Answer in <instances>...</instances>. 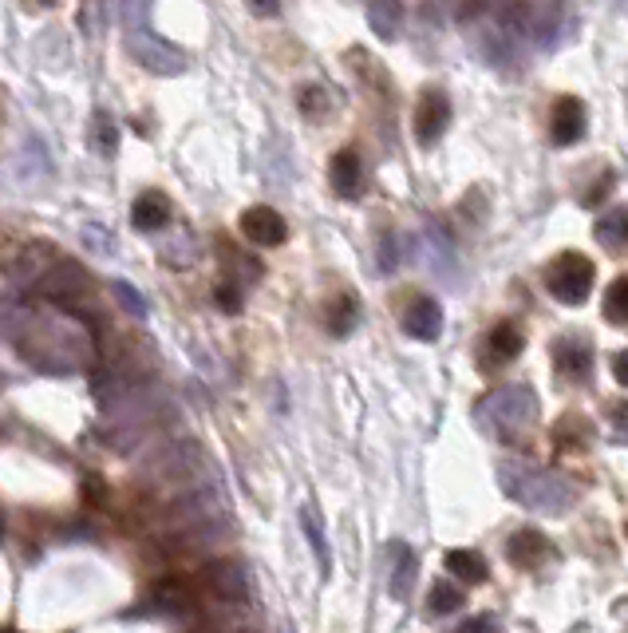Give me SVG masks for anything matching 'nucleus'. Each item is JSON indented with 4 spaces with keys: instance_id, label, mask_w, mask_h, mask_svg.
I'll use <instances>...</instances> for the list:
<instances>
[{
    "instance_id": "nucleus-1",
    "label": "nucleus",
    "mask_w": 628,
    "mask_h": 633,
    "mask_svg": "<svg viewBox=\"0 0 628 633\" xmlns=\"http://www.w3.org/2000/svg\"><path fill=\"white\" fill-rule=\"evenodd\" d=\"M499 483L510 499L538 514H569L577 507V487L557 471L530 459H499Z\"/></svg>"
},
{
    "instance_id": "nucleus-2",
    "label": "nucleus",
    "mask_w": 628,
    "mask_h": 633,
    "mask_svg": "<svg viewBox=\"0 0 628 633\" xmlns=\"http://www.w3.org/2000/svg\"><path fill=\"white\" fill-rule=\"evenodd\" d=\"M475 420L482 432H490L494 439H514L522 432H530L533 420H538V396L526 388V384H506V388H494L475 405Z\"/></svg>"
},
{
    "instance_id": "nucleus-3",
    "label": "nucleus",
    "mask_w": 628,
    "mask_h": 633,
    "mask_svg": "<svg viewBox=\"0 0 628 633\" xmlns=\"http://www.w3.org/2000/svg\"><path fill=\"white\" fill-rule=\"evenodd\" d=\"M40 294L55 306H64L72 316H79L84 325H96V289H91V277H87L84 265L76 262H55L52 270L40 277Z\"/></svg>"
},
{
    "instance_id": "nucleus-4",
    "label": "nucleus",
    "mask_w": 628,
    "mask_h": 633,
    "mask_svg": "<svg viewBox=\"0 0 628 633\" xmlns=\"http://www.w3.org/2000/svg\"><path fill=\"white\" fill-rule=\"evenodd\" d=\"M593 262H589L586 253H562L557 262L545 270V285H550V294L562 301V306H581L589 297V289H593Z\"/></svg>"
},
{
    "instance_id": "nucleus-5",
    "label": "nucleus",
    "mask_w": 628,
    "mask_h": 633,
    "mask_svg": "<svg viewBox=\"0 0 628 633\" xmlns=\"http://www.w3.org/2000/svg\"><path fill=\"white\" fill-rule=\"evenodd\" d=\"M127 52L135 55V64L154 72V76H183L186 72V55L174 45H166V40H159L151 33V24L147 28H127Z\"/></svg>"
},
{
    "instance_id": "nucleus-6",
    "label": "nucleus",
    "mask_w": 628,
    "mask_h": 633,
    "mask_svg": "<svg viewBox=\"0 0 628 633\" xmlns=\"http://www.w3.org/2000/svg\"><path fill=\"white\" fill-rule=\"evenodd\" d=\"M202 579H206L210 594H214L217 601H226V606H246V598H250L246 570H241V562H234V558H214Z\"/></svg>"
},
{
    "instance_id": "nucleus-7",
    "label": "nucleus",
    "mask_w": 628,
    "mask_h": 633,
    "mask_svg": "<svg viewBox=\"0 0 628 633\" xmlns=\"http://www.w3.org/2000/svg\"><path fill=\"white\" fill-rule=\"evenodd\" d=\"M447 127H451V99L443 91H427L415 108V139L423 147H431V142L443 139Z\"/></svg>"
},
{
    "instance_id": "nucleus-8",
    "label": "nucleus",
    "mask_w": 628,
    "mask_h": 633,
    "mask_svg": "<svg viewBox=\"0 0 628 633\" xmlns=\"http://www.w3.org/2000/svg\"><path fill=\"white\" fill-rule=\"evenodd\" d=\"M241 234L253 241V246H281L285 238H289V226H285V219L277 214L273 207H250L246 214H241Z\"/></svg>"
},
{
    "instance_id": "nucleus-9",
    "label": "nucleus",
    "mask_w": 628,
    "mask_h": 633,
    "mask_svg": "<svg viewBox=\"0 0 628 633\" xmlns=\"http://www.w3.org/2000/svg\"><path fill=\"white\" fill-rule=\"evenodd\" d=\"M586 103L577 96H565L553 103V115H550V135L557 147H574L581 135H586Z\"/></svg>"
},
{
    "instance_id": "nucleus-10",
    "label": "nucleus",
    "mask_w": 628,
    "mask_h": 633,
    "mask_svg": "<svg viewBox=\"0 0 628 633\" xmlns=\"http://www.w3.org/2000/svg\"><path fill=\"white\" fill-rule=\"evenodd\" d=\"M403 328L415 340H439V333H443V306L435 297H415L412 306L403 309Z\"/></svg>"
},
{
    "instance_id": "nucleus-11",
    "label": "nucleus",
    "mask_w": 628,
    "mask_h": 633,
    "mask_svg": "<svg viewBox=\"0 0 628 633\" xmlns=\"http://www.w3.org/2000/svg\"><path fill=\"white\" fill-rule=\"evenodd\" d=\"M506 555L518 570H533L550 558V538L542 531H514L506 543Z\"/></svg>"
},
{
    "instance_id": "nucleus-12",
    "label": "nucleus",
    "mask_w": 628,
    "mask_h": 633,
    "mask_svg": "<svg viewBox=\"0 0 628 633\" xmlns=\"http://www.w3.org/2000/svg\"><path fill=\"white\" fill-rule=\"evenodd\" d=\"M553 364H557V372L569 376V381H586L589 372H593V349H589L586 340L565 337L553 345Z\"/></svg>"
},
{
    "instance_id": "nucleus-13",
    "label": "nucleus",
    "mask_w": 628,
    "mask_h": 633,
    "mask_svg": "<svg viewBox=\"0 0 628 633\" xmlns=\"http://www.w3.org/2000/svg\"><path fill=\"white\" fill-rule=\"evenodd\" d=\"M171 222V202H166L159 190H147V195L135 198V207H130V226L142 229V234H154V229H163Z\"/></svg>"
},
{
    "instance_id": "nucleus-14",
    "label": "nucleus",
    "mask_w": 628,
    "mask_h": 633,
    "mask_svg": "<svg viewBox=\"0 0 628 633\" xmlns=\"http://www.w3.org/2000/svg\"><path fill=\"white\" fill-rule=\"evenodd\" d=\"M328 178H332V190L340 198H356L360 186H364V166H360L356 151H340L332 154V166H328Z\"/></svg>"
},
{
    "instance_id": "nucleus-15",
    "label": "nucleus",
    "mask_w": 628,
    "mask_h": 633,
    "mask_svg": "<svg viewBox=\"0 0 628 633\" xmlns=\"http://www.w3.org/2000/svg\"><path fill=\"white\" fill-rule=\"evenodd\" d=\"M522 333H518V325H510V321H502V325H494L487 333V364H510L514 357H522Z\"/></svg>"
},
{
    "instance_id": "nucleus-16",
    "label": "nucleus",
    "mask_w": 628,
    "mask_h": 633,
    "mask_svg": "<svg viewBox=\"0 0 628 633\" xmlns=\"http://www.w3.org/2000/svg\"><path fill=\"white\" fill-rule=\"evenodd\" d=\"M368 24L379 40H395L403 28V4L400 0H368Z\"/></svg>"
},
{
    "instance_id": "nucleus-17",
    "label": "nucleus",
    "mask_w": 628,
    "mask_h": 633,
    "mask_svg": "<svg viewBox=\"0 0 628 633\" xmlns=\"http://www.w3.org/2000/svg\"><path fill=\"white\" fill-rule=\"evenodd\" d=\"M415 574H419V562H415V550L407 543H395V562H391V598H407L415 586Z\"/></svg>"
},
{
    "instance_id": "nucleus-18",
    "label": "nucleus",
    "mask_w": 628,
    "mask_h": 633,
    "mask_svg": "<svg viewBox=\"0 0 628 633\" xmlns=\"http://www.w3.org/2000/svg\"><path fill=\"white\" fill-rule=\"evenodd\" d=\"M154 606L166 613H190L194 610V589L186 579H163L154 586Z\"/></svg>"
},
{
    "instance_id": "nucleus-19",
    "label": "nucleus",
    "mask_w": 628,
    "mask_h": 633,
    "mask_svg": "<svg viewBox=\"0 0 628 633\" xmlns=\"http://www.w3.org/2000/svg\"><path fill=\"white\" fill-rule=\"evenodd\" d=\"M494 21H499V28L506 36H530L533 33V16H530V9H526V0H506V4H499Z\"/></svg>"
},
{
    "instance_id": "nucleus-20",
    "label": "nucleus",
    "mask_w": 628,
    "mask_h": 633,
    "mask_svg": "<svg viewBox=\"0 0 628 633\" xmlns=\"http://www.w3.org/2000/svg\"><path fill=\"white\" fill-rule=\"evenodd\" d=\"M455 610H463V589H459L451 579H435L431 594H427V613L447 618V613H455Z\"/></svg>"
},
{
    "instance_id": "nucleus-21",
    "label": "nucleus",
    "mask_w": 628,
    "mask_h": 633,
    "mask_svg": "<svg viewBox=\"0 0 628 633\" xmlns=\"http://www.w3.org/2000/svg\"><path fill=\"white\" fill-rule=\"evenodd\" d=\"M447 570L463 582H487V558L478 555V550H451L447 555Z\"/></svg>"
},
{
    "instance_id": "nucleus-22",
    "label": "nucleus",
    "mask_w": 628,
    "mask_h": 633,
    "mask_svg": "<svg viewBox=\"0 0 628 633\" xmlns=\"http://www.w3.org/2000/svg\"><path fill=\"white\" fill-rule=\"evenodd\" d=\"M593 234L605 250H620V246H628V210H608L605 219L596 222Z\"/></svg>"
},
{
    "instance_id": "nucleus-23",
    "label": "nucleus",
    "mask_w": 628,
    "mask_h": 633,
    "mask_svg": "<svg viewBox=\"0 0 628 633\" xmlns=\"http://www.w3.org/2000/svg\"><path fill=\"white\" fill-rule=\"evenodd\" d=\"M360 321V306L352 294H340L332 301V309H328V328H332V337H348L352 328H356Z\"/></svg>"
},
{
    "instance_id": "nucleus-24",
    "label": "nucleus",
    "mask_w": 628,
    "mask_h": 633,
    "mask_svg": "<svg viewBox=\"0 0 628 633\" xmlns=\"http://www.w3.org/2000/svg\"><path fill=\"white\" fill-rule=\"evenodd\" d=\"M91 139H96V151L99 154H115L120 151V123L111 111H96V123H91Z\"/></svg>"
},
{
    "instance_id": "nucleus-25",
    "label": "nucleus",
    "mask_w": 628,
    "mask_h": 633,
    "mask_svg": "<svg viewBox=\"0 0 628 633\" xmlns=\"http://www.w3.org/2000/svg\"><path fill=\"white\" fill-rule=\"evenodd\" d=\"M301 531L309 535V546H313L316 562H321V570L328 574V567H332V562H328V538H325V526H321L313 507H301Z\"/></svg>"
},
{
    "instance_id": "nucleus-26",
    "label": "nucleus",
    "mask_w": 628,
    "mask_h": 633,
    "mask_svg": "<svg viewBox=\"0 0 628 633\" xmlns=\"http://www.w3.org/2000/svg\"><path fill=\"white\" fill-rule=\"evenodd\" d=\"M605 316L613 321V325H628V277H617V282L608 285L605 294Z\"/></svg>"
},
{
    "instance_id": "nucleus-27",
    "label": "nucleus",
    "mask_w": 628,
    "mask_h": 633,
    "mask_svg": "<svg viewBox=\"0 0 628 633\" xmlns=\"http://www.w3.org/2000/svg\"><path fill=\"white\" fill-rule=\"evenodd\" d=\"M111 294L120 297V306L127 309L130 316H147V301H142V294L135 289V285H127V282H111Z\"/></svg>"
},
{
    "instance_id": "nucleus-28",
    "label": "nucleus",
    "mask_w": 628,
    "mask_h": 633,
    "mask_svg": "<svg viewBox=\"0 0 628 633\" xmlns=\"http://www.w3.org/2000/svg\"><path fill=\"white\" fill-rule=\"evenodd\" d=\"M553 439H557L562 448H577V444L586 439V427H581V420H577V415H565L562 424H557V432H553Z\"/></svg>"
},
{
    "instance_id": "nucleus-29",
    "label": "nucleus",
    "mask_w": 628,
    "mask_h": 633,
    "mask_svg": "<svg viewBox=\"0 0 628 633\" xmlns=\"http://www.w3.org/2000/svg\"><path fill=\"white\" fill-rule=\"evenodd\" d=\"M301 111L304 115H325L328 111V91L325 88H304L301 91Z\"/></svg>"
},
{
    "instance_id": "nucleus-30",
    "label": "nucleus",
    "mask_w": 628,
    "mask_h": 633,
    "mask_svg": "<svg viewBox=\"0 0 628 633\" xmlns=\"http://www.w3.org/2000/svg\"><path fill=\"white\" fill-rule=\"evenodd\" d=\"M99 226H84V241L91 246V250H99V253H115V238H111L108 229L103 234H96Z\"/></svg>"
},
{
    "instance_id": "nucleus-31",
    "label": "nucleus",
    "mask_w": 628,
    "mask_h": 633,
    "mask_svg": "<svg viewBox=\"0 0 628 633\" xmlns=\"http://www.w3.org/2000/svg\"><path fill=\"white\" fill-rule=\"evenodd\" d=\"M217 306L226 309V313H238V309H241V294H238V285H234V282L217 285Z\"/></svg>"
},
{
    "instance_id": "nucleus-32",
    "label": "nucleus",
    "mask_w": 628,
    "mask_h": 633,
    "mask_svg": "<svg viewBox=\"0 0 628 633\" xmlns=\"http://www.w3.org/2000/svg\"><path fill=\"white\" fill-rule=\"evenodd\" d=\"M395 262H400L395 258V234H384L379 238V270H395Z\"/></svg>"
},
{
    "instance_id": "nucleus-33",
    "label": "nucleus",
    "mask_w": 628,
    "mask_h": 633,
    "mask_svg": "<svg viewBox=\"0 0 628 633\" xmlns=\"http://www.w3.org/2000/svg\"><path fill=\"white\" fill-rule=\"evenodd\" d=\"M246 4H250V12L261 16V21H273L281 12V0H246Z\"/></svg>"
},
{
    "instance_id": "nucleus-34",
    "label": "nucleus",
    "mask_w": 628,
    "mask_h": 633,
    "mask_svg": "<svg viewBox=\"0 0 628 633\" xmlns=\"http://www.w3.org/2000/svg\"><path fill=\"white\" fill-rule=\"evenodd\" d=\"M455 633H499V630H494V622H490L487 613H478V618H466Z\"/></svg>"
},
{
    "instance_id": "nucleus-35",
    "label": "nucleus",
    "mask_w": 628,
    "mask_h": 633,
    "mask_svg": "<svg viewBox=\"0 0 628 633\" xmlns=\"http://www.w3.org/2000/svg\"><path fill=\"white\" fill-rule=\"evenodd\" d=\"M613 376L620 381V388H628V349L617 352V361H613Z\"/></svg>"
},
{
    "instance_id": "nucleus-36",
    "label": "nucleus",
    "mask_w": 628,
    "mask_h": 633,
    "mask_svg": "<svg viewBox=\"0 0 628 633\" xmlns=\"http://www.w3.org/2000/svg\"><path fill=\"white\" fill-rule=\"evenodd\" d=\"M613 424L625 427V432H628V405H617V408H613Z\"/></svg>"
},
{
    "instance_id": "nucleus-37",
    "label": "nucleus",
    "mask_w": 628,
    "mask_h": 633,
    "mask_svg": "<svg viewBox=\"0 0 628 633\" xmlns=\"http://www.w3.org/2000/svg\"><path fill=\"white\" fill-rule=\"evenodd\" d=\"M40 4H55V0H40Z\"/></svg>"
},
{
    "instance_id": "nucleus-38",
    "label": "nucleus",
    "mask_w": 628,
    "mask_h": 633,
    "mask_svg": "<svg viewBox=\"0 0 628 633\" xmlns=\"http://www.w3.org/2000/svg\"><path fill=\"white\" fill-rule=\"evenodd\" d=\"M625 535H628V526H625Z\"/></svg>"
}]
</instances>
